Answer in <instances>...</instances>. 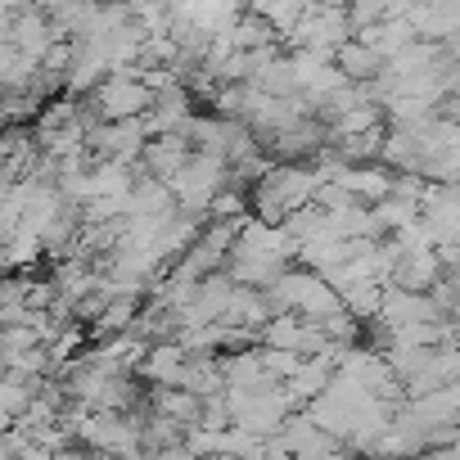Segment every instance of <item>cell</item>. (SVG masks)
<instances>
[{
    "instance_id": "obj_1",
    "label": "cell",
    "mask_w": 460,
    "mask_h": 460,
    "mask_svg": "<svg viewBox=\"0 0 460 460\" xmlns=\"http://www.w3.org/2000/svg\"><path fill=\"white\" fill-rule=\"evenodd\" d=\"M321 190L316 167L303 163H276L267 167L253 185H249V217L267 221V226H285V217H294L298 208H307Z\"/></svg>"
},
{
    "instance_id": "obj_2",
    "label": "cell",
    "mask_w": 460,
    "mask_h": 460,
    "mask_svg": "<svg viewBox=\"0 0 460 460\" xmlns=\"http://www.w3.org/2000/svg\"><path fill=\"white\" fill-rule=\"evenodd\" d=\"M442 262L433 249H397V262H393V276L388 285L393 289H406V294H433L442 285Z\"/></svg>"
},
{
    "instance_id": "obj_3",
    "label": "cell",
    "mask_w": 460,
    "mask_h": 460,
    "mask_svg": "<svg viewBox=\"0 0 460 460\" xmlns=\"http://www.w3.org/2000/svg\"><path fill=\"white\" fill-rule=\"evenodd\" d=\"M149 100H154L149 86H140V82H131V77H113V82H104V91H100V113H104L109 122H127V118L145 113Z\"/></svg>"
},
{
    "instance_id": "obj_4",
    "label": "cell",
    "mask_w": 460,
    "mask_h": 460,
    "mask_svg": "<svg viewBox=\"0 0 460 460\" xmlns=\"http://www.w3.org/2000/svg\"><path fill=\"white\" fill-rule=\"evenodd\" d=\"M379 64H384V55L379 50H370V46H339V68H343V77H375L379 73Z\"/></svg>"
},
{
    "instance_id": "obj_5",
    "label": "cell",
    "mask_w": 460,
    "mask_h": 460,
    "mask_svg": "<svg viewBox=\"0 0 460 460\" xmlns=\"http://www.w3.org/2000/svg\"><path fill=\"white\" fill-rule=\"evenodd\" d=\"M384 10H388V0H357V23H361V28H366V23H379Z\"/></svg>"
},
{
    "instance_id": "obj_6",
    "label": "cell",
    "mask_w": 460,
    "mask_h": 460,
    "mask_svg": "<svg viewBox=\"0 0 460 460\" xmlns=\"http://www.w3.org/2000/svg\"><path fill=\"white\" fill-rule=\"evenodd\" d=\"M415 460H460V447L456 442H442V447H424Z\"/></svg>"
}]
</instances>
